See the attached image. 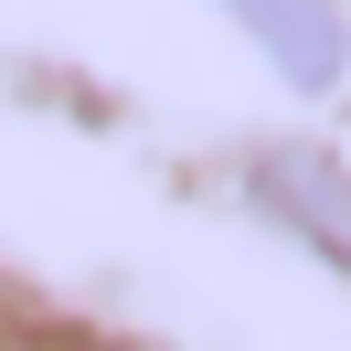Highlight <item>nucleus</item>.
<instances>
[{
    "label": "nucleus",
    "mask_w": 351,
    "mask_h": 351,
    "mask_svg": "<svg viewBox=\"0 0 351 351\" xmlns=\"http://www.w3.org/2000/svg\"><path fill=\"white\" fill-rule=\"evenodd\" d=\"M245 202H256L277 234H298L319 266L351 277V171L319 149V138H277V149L245 160Z\"/></svg>",
    "instance_id": "obj_1"
},
{
    "label": "nucleus",
    "mask_w": 351,
    "mask_h": 351,
    "mask_svg": "<svg viewBox=\"0 0 351 351\" xmlns=\"http://www.w3.org/2000/svg\"><path fill=\"white\" fill-rule=\"evenodd\" d=\"M245 32H256V53L287 75L298 96H330L351 75V22H341V0H223Z\"/></svg>",
    "instance_id": "obj_2"
}]
</instances>
